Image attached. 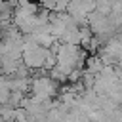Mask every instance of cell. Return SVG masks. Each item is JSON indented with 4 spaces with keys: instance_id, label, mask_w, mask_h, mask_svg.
Masks as SVG:
<instances>
[{
    "instance_id": "obj_1",
    "label": "cell",
    "mask_w": 122,
    "mask_h": 122,
    "mask_svg": "<svg viewBox=\"0 0 122 122\" xmlns=\"http://www.w3.org/2000/svg\"><path fill=\"white\" fill-rule=\"evenodd\" d=\"M29 90L36 97H55L57 95V82L50 74H38L30 80Z\"/></svg>"
},
{
    "instance_id": "obj_2",
    "label": "cell",
    "mask_w": 122,
    "mask_h": 122,
    "mask_svg": "<svg viewBox=\"0 0 122 122\" xmlns=\"http://www.w3.org/2000/svg\"><path fill=\"white\" fill-rule=\"evenodd\" d=\"M46 51L48 48L44 46H36L30 50H23L21 51V61L25 67H29L30 71H40L44 67V59H46Z\"/></svg>"
},
{
    "instance_id": "obj_3",
    "label": "cell",
    "mask_w": 122,
    "mask_h": 122,
    "mask_svg": "<svg viewBox=\"0 0 122 122\" xmlns=\"http://www.w3.org/2000/svg\"><path fill=\"white\" fill-rule=\"evenodd\" d=\"M59 40L65 42V44H76V46H80V27H78L76 23L69 25V27L63 30V34L59 36Z\"/></svg>"
},
{
    "instance_id": "obj_4",
    "label": "cell",
    "mask_w": 122,
    "mask_h": 122,
    "mask_svg": "<svg viewBox=\"0 0 122 122\" xmlns=\"http://www.w3.org/2000/svg\"><path fill=\"white\" fill-rule=\"evenodd\" d=\"M84 69L90 71V72H93V74H97V72L103 69V61H101V57L92 53V57H86V61H84Z\"/></svg>"
},
{
    "instance_id": "obj_5",
    "label": "cell",
    "mask_w": 122,
    "mask_h": 122,
    "mask_svg": "<svg viewBox=\"0 0 122 122\" xmlns=\"http://www.w3.org/2000/svg\"><path fill=\"white\" fill-rule=\"evenodd\" d=\"M112 2L114 0H95V10L103 15H109V11L112 10Z\"/></svg>"
},
{
    "instance_id": "obj_6",
    "label": "cell",
    "mask_w": 122,
    "mask_h": 122,
    "mask_svg": "<svg viewBox=\"0 0 122 122\" xmlns=\"http://www.w3.org/2000/svg\"><path fill=\"white\" fill-rule=\"evenodd\" d=\"M48 72H50V76H51L55 82H61V84H63V82H67V72H63L57 65H55V67H51Z\"/></svg>"
},
{
    "instance_id": "obj_7",
    "label": "cell",
    "mask_w": 122,
    "mask_h": 122,
    "mask_svg": "<svg viewBox=\"0 0 122 122\" xmlns=\"http://www.w3.org/2000/svg\"><path fill=\"white\" fill-rule=\"evenodd\" d=\"M107 19H109V23H111L114 29H118V27L122 25V10H116V11H109Z\"/></svg>"
},
{
    "instance_id": "obj_8",
    "label": "cell",
    "mask_w": 122,
    "mask_h": 122,
    "mask_svg": "<svg viewBox=\"0 0 122 122\" xmlns=\"http://www.w3.org/2000/svg\"><path fill=\"white\" fill-rule=\"evenodd\" d=\"M23 97H25V93L23 92H10V97H8V103L11 105V107H19L21 105V101H23Z\"/></svg>"
},
{
    "instance_id": "obj_9",
    "label": "cell",
    "mask_w": 122,
    "mask_h": 122,
    "mask_svg": "<svg viewBox=\"0 0 122 122\" xmlns=\"http://www.w3.org/2000/svg\"><path fill=\"white\" fill-rule=\"evenodd\" d=\"M8 97H10V90L0 84V105L2 103H8Z\"/></svg>"
},
{
    "instance_id": "obj_10",
    "label": "cell",
    "mask_w": 122,
    "mask_h": 122,
    "mask_svg": "<svg viewBox=\"0 0 122 122\" xmlns=\"http://www.w3.org/2000/svg\"><path fill=\"white\" fill-rule=\"evenodd\" d=\"M0 122H4V118H2V114H0Z\"/></svg>"
}]
</instances>
